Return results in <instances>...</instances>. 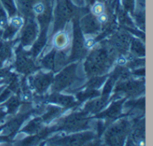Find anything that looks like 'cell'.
Masks as SVG:
<instances>
[{"label": "cell", "instance_id": "7", "mask_svg": "<svg viewBox=\"0 0 153 146\" xmlns=\"http://www.w3.org/2000/svg\"><path fill=\"white\" fill-rule=\"evenodd\" d=\"M108 21V16L107 13L102 12V13L98 15V21L100 23H106Z\"/></svg>", "mask_w": 153, "mask_h": 146}, {"label": "cell", "instance_id": "6", "mask_svg": "<svg viewBox=\"0 0 153 146\" xmlns=\"http://www.w3.org/2000/svg\"><path fill=\"white\" fill-rule=\"evenodd\" d=\"M95 44H96V41H95V39L93 38V37H88L85 41H84V43H83V45L86 47V48H92L94 45H95Z\"/></svg>", "mask_w": 153, "mask_h": 146}, {"label": "cell", "instance_id": "8", "mask_svg": "<svg viewBox=\"0 0 153 146\" xmlns=\"http://www.w3.org/2000/svg\"><path fill=\"white\" fill-rule=\"evenodd\" d=\"M117 62L118 65L123 66V65H125L126 63V59L125 58V56H119L117 58Z\"/></svg>", "mask_w": 153, "mask_h": 146}, {"label": "cell", "instance_id": "1", "mask_svg": "<svg viewBox=\"0 0 153 146\" xmlns=\"http://www.w3.org/2000/svg\"><path fill=\"white\" fill-rule=\"evenodd\" d=\"M69 40H70V37H69L68 33L65 31H60L55 35L53 42H54V45L56 48L62 49V48L66 47V45L69 43Z\"/></svg>", "mask_w": 153, "mask_h": 146}, {"label": "cell", "instance_id": "2", "mask_svg": "<svg viewBox=\"0 0 153 146\" xmlns=\"http://www.w3.org/2000/svg\"><path fill=\"white\" fill-rule=\"evenodd\" d=\"M28 26L29 27H27L25 30H23V34H22V41L25 44L30 43L36 36L35 28L33 26L31 27V25H28Z\"/></svg>", "mask_w": 153, "mask_h": 146}, {"label": "cell", "instance_id": "5", "mask_svg": "<svg viewBox=\"0 0 153 146\" xmlns=\"http://www.w3.org/2000/svg\"><path fill=\"white\" fill-rule=\"evenodd\" d=\"M32 10H33V12H34L36 14L40 15V14H42V13L45 12V5H44L42 3H40V2L36 3V4L33 5Z\"/></svg>", "mask_w": 153, "mask_h": 146}, {"label": "cell", "instance_id": "4", "mask_svg": "<svg viewBox=\"0 0 153 146\" xmlns=\"http://www.w3.org/2000/svg\"><path fill=\"white\" fill-rule=\"evenodd\" d=\"M10 24L15 29L21 28L23 25V19L20 16H13L10 20Z\"/></svg>", "mask_w": 153, "mask_h": 146}, {"label": "cell", "instance_id": "3", "mask_svg": "<svg viewBox=\"0 0 153 146\" xmlns=\"http://www.w3.org/2000/svg\"><path fill=\"white\" fill-rule=\"evenodd\" d=\"M104 10H105V6H104V4H103L102 3H100V2L95 3V4L92 5V7H91V12H92V13H93L94 15H97V16H98L99 14L104 12Z\"/></svg>", "mask_w": 153, "mask_h": 146}]
</instances>
